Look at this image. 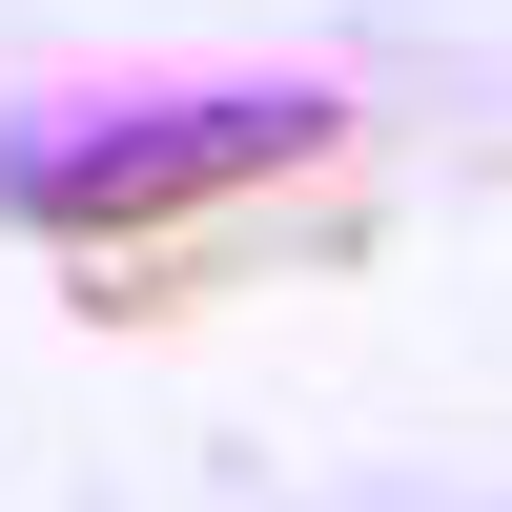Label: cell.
<instances>
[{
	"label": "cell",
	"mask_w": 512,
	"mask_h": 512,
	"mask_svg": "<svg viewBox=\"0 0 512 512\" xmlns=\"http://www.w3.org/2000/svg\"><path fill=\"white\" fill-rule=\"evenodd\" d=\"M287 164H328V103H308V82H226V103L41 123V144L0 164V205H21L41 246H144V226H185V205H246V185H287Z\"/></svg>",
	"instance_id": "6da1fadb"
}]
</instances>
